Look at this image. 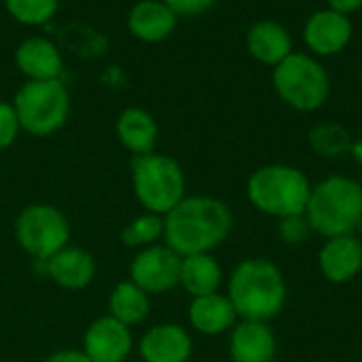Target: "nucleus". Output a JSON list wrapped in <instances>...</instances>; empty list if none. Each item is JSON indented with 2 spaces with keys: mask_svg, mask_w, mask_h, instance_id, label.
I'll return each mask as SVG.
<instances>
[{
  "mask_svg": "<svg viewBox=\"0 0 362 362\" xmlns=\"http://www.w3.org/2000/svg\"><path fill=\"white\" fill-rule=\"evenodd\" d=\"M308 142H310V148L325 157V159H335V157H341L346 153H350L352 148V134L339 125V123H320L316 127L310 129L308 134Z\"/></svg>",
  "mask_w": 362,
  "mask_h": 362,
  "instance_id": "23",
  "label": "nucleus"
},
{
  "mask_svg": "<svg viewBox=\"0 0 362 362\" xmlns=\"http://www.w3.org/2000/svg\"><path fill=\"white\" fill-rule=\"evenodd\" d=\"M178 19L163 0H138L127 13V30L142 42H161L174 34Z\"/></svg>",
  "mask_w": 362,
  "mask_h": 362,
  "instance_id": "19",
  "label": "nucleus"
},
{
  "mask_svg": "<svg viewBox=\"0 0 362 362\" xmlns=\"http://www.w3.org/2000/svg\"><path fill=\"white\" fill-rule=\"evenodd\" d=\"M229 301L240 320H274L286 305L288 288L282 269L263 257L242 259L227 280Z\"/></svg>",
  "mask_w": 362,
  "mask_h": 362,
  "instance_id": "2",
  "label": "nucleus"
},
{
  "mask_svg": "<svg viewBox=\"0 0 362 362\" xmlns=\"http://www.w3.org/2000/svg\"><path fill=\"white\" fill-rule=\"evenodd\" d=\"M246 51L255 62L274 68L295 51L293 34L280 21L261 19L246 32Z\"/></svg>",
  "mask_w": 362,
  "mask_h": 362,
  "instance_id": "18",
  "label": "nucleus"
},
{
  "mask_svg": "<svg viewBox=\"0 0 362 362\" xmlns=\"http://www.w3.org/2000/svg\"><path fill=\"white\" fill-rule=\"evenodd\" d=\"M233 229L231 208L212 195H187L163 216V244L180 257L214 252Z\"/></svg>",
  "mask_w": 362,
  "mask_h": 362,
  "instance_id": "1",
  "label": "nucleus"
},
{
  "mask_svg": "<svg viewBox=\"0 0 362 362\" xmlns=\"http://www.w3.org/2000/svg\"><path fill=\"white\" fill-rule=\"evenodd\" d=\"M59 0H4L6 13L21 25H45L57 13Z\"/></svg>",
  "mask_w": 362,
  "mask_h": 362,
  "instance_id": "25",
  "label": "nucleus"
},
{
  "mask_svg": "<svg viewBox=\"0 0 362 362\" xmlns=\"http://www.w3.org/2000/svg\"><path fill=\"white\" fill-rule=\"evenodd\" d=\"M180 263L182 257L168 244L159 242L136 250L127 267V278L151 297L165 295L180 286Z\"/></svg>",
  "mask_w": 362,
  "mask_h": 362,
  "instance_id": "9",
  "label": "nucleus"
},
{
  "mask_svg": "<svg viewBox=\"0 0 362 362\" xmlns=\"http://www.w3.org/2000/svg\"><path fill=\"white\" fill-rule=\"evenodd\" d=\"M21 132L34 138H47L59 132L70 117V93L62 78L53 81H25L15 98Z\"/></svg>",
  "mask_w": 362,
  "mask_h": 362,
  "instance_id": "7",
  "label": "nucleus"
},
{
  "mask_svg": "<svg viewBox=\"0 0 362 362\" xmlns=\"http://www.w3.org/2000/svg\"><path fill=\"white\" fill-rule=\"evenodd\" d=\"M276 95L297 112H316L331 98V74L327 66L308 51H293L272 68Z\"/></svg>",
  "mask_w": 362,
  "mask_h": 362,
  "instance_id": "6",
  "label": "nucleus"
},
{
  "mask_svg": "<svg viewBox=\"0 0 362 362\" xmlns=\"http://www.w3.org/2000/svg\"><path fill=\"white\" fill-rule=\"evenodd\" d=\"M350 155H352V157H354L356 161H361V163H362V140H358V142H352Z\"/></svg>",
  "mask_w": 362,
  "mask_h": 362,
  "instance_id": "31",
  "label": "nucleus"
},
{
  "mask_svg": "<svg viewBox=\"0 0 362 362\" xmlns=\"http://www.w3.org/2000/svg\"><path fill=\"white\" fill-rule=\"evenodd\" d=\"M19 134H21V125L13 108V102L0 100V151L11 148L17 142Z\"/></svg>",
  "mask_w": 362,
  "mask_h": 362,
  "instance_id": "27",
  "label": "nucleus"
},
{
  "mask_svg": "<svg viewBox=\"0 0 362 362\" xmlns=\"http://www.w3.org/2000/svg\"><path fill=\"white\" fill-rule=\"evenodd\" d=\"M81 350L91 362H125L136 350L132 327L110 314L100 316L85 329Z\"/></svg>",
  "mask_w": 362,
  "mask_h": 362,
  "instance_id": "11",
  "label": "nucleus"
},
{
  "mask_svg": "<svg viewBox=\"0 0 362 362\" xmlns=\"http://www.w3.org/2000/svg\"><path fill=\"white\" fill-rule=\"evenodd\" d=\"M305 218L320 238L350 235L362 225V185L346 174H331L312 185Z\"/></svg>",
  "mask_w": 362,
  "mask_h": 362,
  "instance_id": "3",
  "label": "nucleus"
},
{
  "mask_svg": "<svg viewBox=\"0 0 362 362\" xmlns=\"http://www.w3.org/2000/svg\"><path fill=\"white\" fill-rule=\"evenodd\" d=\"M178 17H197L214 6L216 0H163Z\"/></svg>",
  "mask_w": 362,
  "mask_h": 362,
  "instance_id": "28",
  "label": "nucleus"
},
{
  "mask_svg": "<svg viewBox=\"0 0 362 362\" xmlns=\"http://www.w3.org/2000/svg\"><path fill=\"white\" fill-rule=\"evenodd\" d=\"M108 314L127 327L142 325L151 314V295L144 293L129 278L112 286L108 295Z\"/></svg>",
  "mask_w": 362,
  "mask_h": 362,
  "instance_id": "22",
  "label": "nucleus"
},
{
  "mask_svg": "<svg viewBox=\"0 0 362 362\" xmlns=\"http://www.w3.org/2000/svg\"><path fill=\"white\" fill-rule=\"evenodd\" d=\"M15 66L25 81H53L64 74V57L55 42L45 36H30L15 49Z\"/></svg>",
  "mask_w": 362,
  "mask_h": 362,
  "instance_id": "17",
  "label": "nucleus"
},
{
  "mask_svg": "<svg viewBox=\"0 0 362 362\" xmlns=\"http://www.w3.org/2000/svg\"><path fill=\"white\" fill-rule=\"evenodd\" d=\"M327 6L341 13V15H354L362 8V0H327Z\"/></svg>",
  "mask_w": 362,
  "mask_h": 362,
  "instance_id": "30",
  "label": "nucleus"
},
{
  "mask_svg": "<svg viewBox=\"0 0 362 362\" xmlns=\"http://www.w3.org/2000/svg\"><path fill=\"white\" fill-rule=\"evenodd\" d=\"M187 318L189 327L204 337L227 335L240 320L233 303L221 291L212 295L193 297L187 310Z\"/></svg>",
  "mask_w": 362,
  "mask_h": 362,
  "instance_id": "16",
  "label": "nucleus"
},
{
  "mask_svg": "<svg viewBox=\"0 0 362 362\" xmlns=\"http://www.w3.org/2000/svg\"><path fill=\"white\" fill-rule=\"evenodd\" d=\"M136 350L142 362H189L193 356V337L178 322H159L144 331Z\"/></svg>",
  "mask_w": 362,
  "mask_h": 362,
  "instance_id": "12",
  "label": "nucleus"
},
{
  "mask_svg": "<svg viewBox=\"0 0 362 362\" xmlns=\"http://www.w3.org/2000/svg\"><path fill=\"white\" fill-rule=\"evenodd\" d=\"M40 265L45 269V276L64 291H83L95 280L98 274L93 255L72 244H68Z\"/></svg>",
  "mask_w": 362,
  "mask_h": 362,
  "instance_id": "15",
  "label": "nucleus"
},
{
  "mask_svg": "<svg viewBox=\"0 0 362 362\" xmlns=\"http://www.w3.org/2000/svg\"><path fill=\"white\" fill-rule=\"evenodd\" d=\"M354 36L352 17L341 15L329 6L314 11L303 23V45L314 57H333L348 49Z\"/></svg>",
  "mask_w": 362,
  "mask_h": 362,
  "instance_id": "10",
  "label": "nucleus"
},
{
  "mask_svg": "<svg viewBox=\"0 0 362 362\" xmlns=\"http://www.w3.org/2000/svg\"><path fill=\"white\" fill-rule=\"evenodd\" d=\"M42 362H91L83 350H57L51 356H47Z\"/></svg>",
  "mask_w": 362,
  "mask_h": 362,
  "instance_id": "29",
  "label": "nucleus"
},
{
  "mask_svg": "<svg viewBox=\"0 0 362 362\" xmlns=\"http://www.w3.org/2000/svg\"><path fill=\"white\" fill-rule=\"evenodd\" d=\"M115 134L121 146L129 151L132 157H138L155 151L159 138V125L148 110L140 106H129L117 117Z\"/></svg>",
  "mask_w": 362,
  "mask_h": 362,
  "instance_id": "20",
  "label": "nucleus"
},
{
  "mask_svg": "<svg viewBox=\"0 0 362 362\" xmlns=\"http://www.w3.org/2000/svg\"><path fill=\"white\" fill-rule=\"evenodd\" d=\"M312 235H314V229L310 221L305 218V214L286 216L278 221V238L286 246H303Z\"/></svg>",
  "mask_w": 362,
  "mask_h": 362,
  "instance_id": "26",
  "label": "nucleus"
},
{
  "mask_svg": "<svg viewBox=\"0 0 362 362\" xmlns=\"http://www.w3.org/2000/svg\"><path fill=\"white\" fill-rule=\"evenodd\" d=\"M310 193V176L301 168L288 163L261 165L246 180V197L250 206L276 221L305 214Z\"/></svg>",
  "mask_w": 362,
  "mask_h": 362,
  "instance_id": "4",
  "label": "nucleus"
},
{
  "mask_svg": "<svg viewBox=\"0 0 362 362\" xmlns=\"http://www.w3.org/2000/svg\"><path fill=\"white\" fill-rule=\"evenodd\" d=\"M132 189L144 212L165 216L187 193V176L182 165L165 153H146L132 157Z\"/></svg>",
  "mask_w": 362,
  "mask_h": 362,
  "instance_id": "5",
  "label": "nucleus"
},
{
  "mask_svg": "<svg viewBox=\"0 0 362 362\" xmlns=\"http://www.w3.org/2000/svg\"><path fill=\"white\" fill-rule=\"evenodd\" d=\"M318 269L331 284H348L362 272V242L356 233L327 238L318 250Z\"/></svg>",
  "mask_w": 362,
  "mask_h": 362,
  "instance_id": "13",
  "label": "nucleus"
},
{
  "mask_svg": "<svg viewBox=\"0 0 362 362\" xmlns=\"http://www.w3.org/2000/svg\"><path fill=\"white\" fill-rule=\"evenodd\" d=\"M227 335V350L233 362H274L278 354V337L269 322L238 320Z\"/></svg>",
  "mask_w": 362,
  "mask_h": 362,
  "instance_id": "14",
  "label": "nucleus"
},
{
  "mask_svg": "<svg viewBox=\"0 0 362 362\" xmlns=\"http://www.w3.org/2000/svg\"><path fill=\"white\" fill-rule=\"evenodd\" d=\"M19 248L34 261L45 263L55 252L66 248L72 238L68 216L51 204L25 206L13 225Z\"/></svg>",
  "mask_w": 362,
  "mask_h": 362,
  "instance_id": "8",
  "label": "nucleus"
},
{
  "mask_svg": "<svg viewBox=\"0 0 362 362\" xmlns=\"http://www.w3.org/2000/svg\"><path fill=\"white\" fill-rule=\"evenodd\" d=\"M225 282V272L212 252L187 255L180 263V286L187 295L202 297L218 293Z\"/></svg>",
  "mask_w": 362,
  "mask_h": 362,
  "instance_id": "21",
  "label": "nucleus"
},
{
  "mask_svg": "<svg viewBox=\"0 0 362 362\" xmlns=\"http://www.w3.org/2000/svg\"><path fill=\"white\" fill-rule=\"evenodd\" d=\"M121 242L132 250H142L163 242V216L153 212L138 214L121 229Z\"/></svg>",
  "mask_w": 362,
  "mask_h": 362,
  "instance_id": "24",
  "label": "nucleus"
}]
</instances>
